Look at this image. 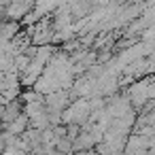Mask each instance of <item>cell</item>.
Listing matches in <instances>:
<instances>
[{
	"instance_id": "52a82bcc",
	"label": "cell",
	"mask_w": 155,
	"mask_h": 155,
	"mask_svg": "<svg viewBox=\"0 0 155 155\" xmlns=\"http://www.w3.org/2000/svg\"><path fill=\"white\" fill-rule=\"evenodd\" d=\"M55 151L58 153H70L72 151V138H68V136H60V138H55Z\"/></svg>"
},
{
	"instance_id": "277c9868",
	"label": "cell",
	"mask_w": 155,
	"mask_h": 155,
	"mask_svg": "<svg viewBox=\"0 0 155 155\" xmlns=\"http://www.w3.org/2000/svg\"><path fill=\"white\" fill-rule=\"evenodd\" d=\"M21 113V102L19 100H13V102H7L0 106V123H9L13 121L15 117H19Z\"/></svg>"
},
{
	"instance_id": "7a4b0ae2",
	"label": "cell",
	"mask_w": 155,
	"mask_h": 155,
	"mask_svg": "<svg viewBox=\"0 0 155 155\" xmlns=\"http://www.w3.org/2000/svg\"><path fill=\"white\" fill-rule=\"evenodd\" d=\"M89 113H91V108H89L87 98H74V100L68 102V106L62 110V123H64V125H68V123L81 125V123H85V121L89 119Z\"/></svg>"
},
{
	"instance_id": "8992f818",
	"label": "cell",
	"mask_w": 155,
	"mask_h": 155,
	"mask_svg": "<svg viewBox=\"0 0 155 155\" xmlns=\"http://www.w3.org/2000/svg\"><path fill=\"white\" fill-rule=\"evenodd\" d=\"M94 138L89 132H79L74 138H72V151H89L94 149Z\"/></svg>"
},
{
	"instance_id": "6da1fadb",
	"label": "cell",
	"mask_w": 155,
	"mask_h": 155,
	"mask_svg": "<svg viewBox=\"0 0 155 155\" xmlns=\"http://www.w3.org/2000/svg\"><path fill=\"white\" fill-rule=\"evenodd\" d=\"M125 96L132 104L134 110H140L144 102L153 100L155 98V83H153V77L151 74H144L140 79H134L127 87H125Z\"/></svg>"
},
{
	"instance_id": "3957f363",
	"label": "cell",
	"mask_w": 155,
	"mask_h": 155,
	"mask_svg": "<svg viewBox=\"0 0 155 155\" xmlns=\"http://www.w3.org/2000/svg\"><path fill=\"white\" fill-rule=\"evenodd\" d=\"M70 102V96L66 89H55V91H49L45 96V108L47 110H53V113H62Z\"/></svg>"
},
{
	"instance_id": "5b68a950",
	"label": "cell",
	"mask_w": 155,
	"mask_h": 155,
	"mask_svg": "<svg viewBox=\"0 0 155 155\" xmlns=\"http://www.w3.org/2000/svg\"><path fill=\"white\" fill-rule=\"evenodd\" d=\"M19 32H21V24L19 21H11V19L0 21V38L2 41H13Z\"/></svg>"
},
{
	"instance_id": "ba28073f",
	"label": "cell",
	"mask_w": 155,
	"mask_h": 155,
	"mask_svg": "<svg viewBox=\"0 0 155 155\" xmlns=\"http://www.w3.org/2000/svg\"><path fill=\"white\" fill-rule=\"evenodd\" d=\"M0 21H2V13H0Z\"/></svg>"
}]
</instances>
